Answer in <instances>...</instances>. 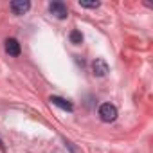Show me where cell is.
<instances>
[{"label": "cell", "instance_id": "1", "mask_svg": "<svg viewBox=\"0 0 153 153\" xmlns=\"http://www.w3.org/2000/svg\"><path fill=\"white\" fill-rule=\"evenodd\" d=\"M99 117H101L103 123H112V121L117 119V108L110 103H103L99 106Z\"/></svg>", "mask_w": 153, "mask_h": 153}, {"label": "cell", "instance_id": "2", "mask_svg": "<svg viewBox=\"0 0 153 153\" xmlns=\"http://www.w3.org/2000/svg\"><path fill=\"white\" fill-rule=\"evenodd\" d=\"M49 11H51V15H54L59 20H63V18L68 16V9H67V6L63 2H51L49 4Z\"/></svg>", "mask_w": 153, "mask_h": 153}, {"label": "cell", "instance_id": "3", "mask_svg": "<svg viewBox=\"0 0 153 153\" xmlns=\"http://www.w3.org/2000/svg\"><path fill=\"white\" fill-rule=\"evenodd\" d=\"M11 11L15 13V15H25L27 11H29V7H31V2H29V0H13V2H11Z\"/></svg>", "mask_w": 153, "mask_h": 153}, {"label": "cell", "instance_id": "4", "mask_svg": "<svg viewBox=\"0 0 153 153\" xmlns=\"http://www.w3.org/2000/svg\"><path fill=\"white\" fill-rule=\"evenodd\" d=\"M92 70H94V74L97 76V78H103V76L108 74V65H106L105 59L97 58V59H94V63H92Z\"/></svg>", "mask_w": 153, "mask_h": 153}, {"label": "cell", "instance_id": "5", "mask_svg": "<svg viewBox=\"0 0 153 153\" xmlns=\"http://www.w3.org/2000/svg\"><path fill=\"white\" fill-rule=\"evenodd\" d=\"M6 52H7L9 56H20L22 49H20L18 40H15V38H7V40H6Z\"/></svg>", "mask_w": 153, "mask_h": 153}, {"label": "cell", "instance_id": "6", "mask_svg": "<svg viewBox=\"0 0 153 153\" xmlns=\"http://www.w3.org/2000/svg\"><path fill=\"white\" fill-rule=\"evenodd\" d=\"M52 105H56L58 108H61V110H67V112H72V105L67 101V99H63V97H59V96H51V99H49Z\"/></svg>", "mask_w": 153, "mask_h": 153}, {"label": "cell", "instance_id": "7", "mask_svg": "<svg viewBox=\"0 0 153 153\" xmlns=\"http://www.w3.org/2000/svg\"><path fill=\"white\" fill-rule=\"evenodd\" d=\"M70 42H72L74 45H79V43L83 42V34H81L79 31H72V33H70Z\"/></svg>", "mask_w": 153, "mask_h": 153}, {"label": "cell", "instance_id": "8", "mask_svg": "<svg viewBox=\"0 0 153 153\" xmlns=\"http://www.w3.org/2000/svg\"><path fill=\"white\" fill-rule=\"evenodd\" d=\"M79 6L81 7H87V9H97L101 6V2H97V0H94V2H87V0H79Z\"/></svg>", "mask_w": 153, "mask_h": 153}]
</instances>
